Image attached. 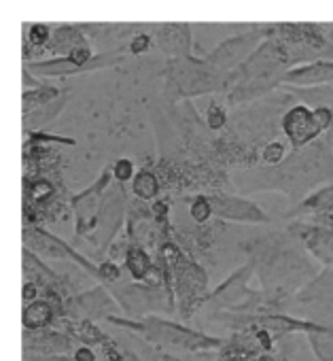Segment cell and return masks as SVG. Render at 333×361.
<instances>
[{"instance_id":"1","label":"cell","mask_w":333,"mask_h":361,"mask_svg":"<svg viewBox=\"0 0 333 361\" xmlns=\"http://www.w3.org/2000/svg\"><path fill=\"white\" fill-rule=\"evenodd\" d=\"M289 68H293V60L287 49L276 39L263 37L255 51L230 75V102L242 104L268 94L270 90L282 85V77Z\"/></svg>"},{"instance_id":"2","label":"cell","mask_w":333,"mask_h":361,"mask_svg":"<svg viewBox=\"0 0 333 361\" xmlns=\"http://www.w3.org/2000/svg\"><path fill=\"white\" fill-rule=\"evenodd\" d=\"M282 134L293 151H299L314 142L320 134L333 128V109L318 104L310 109L308 104H293L280 121Z\"/></svg>"},{"instance_id":"3","label":"cell","mask_w":333,"mask_h":361,"mask_svg":"<svg viewBox=\"0 0 333 361\" xmlns=\"http://www.w3.org/2000/svg\"><path fill=\"white\" fill-rule=\"evenodd\" d=\"M213 215L240 224H268L270 217L251 200L238 196H208Z\"/></svg>"},{"instance_id":"4","label":"cell","mask_w":333,"mask_h":361,"mask_svg":"<svg viewBox=\"0 0 333 361\" xmlns=\"http://www.w3.org/2000/svg\"><path fill=\"white\" fill-rule=\"evenodd\" d=\"M333 83V60L320 58L289 68L282 77V85L289 87H318Z\"/></svg>"},{"instance_id":"5","label":"cell","mask_w":333,"mask_h":361,"mask_svg":"<svg viewBox=\"0 0 333 361\" xmlns=\"http://www.w3.org/2000/svg\"><path fill=\"white\" fill-rule=\"evenodd\" d=\"M295 230L301 236L308 251L327 268H333V230L316 226H297Z\"/></svg>"},{"instance_id":"6","label":"cell","mask_w":333,"mask_h":361,"mask_svg":"<svg viewBox=\"0 0 333 361\" xmlns=\"http://www.w3.org/2000/svg\"><path fill=\"white\" fill-rule=\"evenodd\" d=\"M83 45H89V43L81 35V30H77L73 26H64V28H58L51 32V41L45 49L54 56H68L73 49L83 47Z\"/></svg>"},{"instance_id":"7","label":"cell","mask_w":333,"mask_h":361,"mask_svg":"<svg viewBox=\"0 0 333 361\" xmlns=\"http://www.w3.org/2000/svg\"><path fill=\"white\" fill-rule=\"evenodd\" d=\"M316 213V215H329L333 213V185H327L322 190H316L310 194L297 209V213Z\"/></svg>"},{"instance_id":"8","label":"cell","mask_w":333,"mask_h":361,"mask_svg":"<svg viewBox=\"0 0 333 361\" xmlns=\"http://www.w3.org/2000/svg\"><path fill=\"white\" fill-rule=\"evenodd\" d=\"M132 192L140 200H153L159 194V180H157L155 172H151L146 168L138 170L132 178Z\"/></svg>"},{"instance_id":"9","label":"cell","mask_w":333,"mask_h":361,"mask_svg":"<svg viewBox=\"0 0 333 361\" xmlns=\"http://www.w3.org/2000/svg\"><path fill=\"white\" fill-rule=\"evenodd\" d=\"M308 338L320 361H333V331L331 329L316 323V327L308 331Z\"/></svg>"},{"instance_id":"10","label":"cell","mask_w":333,"mask_h":361,"mask_svg":"<svg viewBox=\"0 0 333 361\" xmlns=\"http://www.w3.org/2000/svg\"><path fill=\"white\" fill-rule=\"evenodd\" d=\"M58 90L54 87H43V85H37V90H28L24 94V113H32L41 106H47L49 102H54L58 98Z\"/></svg>"},{"instance_id":"11","label":"cell","mask_w":333,"mask_h":361,"mask_svg":"<svg viewBox=\"0 0 333 361\" xmlns=\"http://www.w3.org/2000/svg\"><path fill=\"white\" fill-rule=\"evenodd\" d=\"M51 321V308L45 302H34L24 308V325L30 329L43 327Z\"/></svg>"},{"instance_id":"12","label":"cell","mask_w":333,"mask_h":361,"mask_svg":"<svg viewBox=\"0 0 333 361\" xmlns=\"http://www.w3.org/2000/svg\"><path fill=\"white\" fill-rule=\"evenodd\" d=\"M127 270L134 279H142L149 270V257L142 249H132L127 253Z\"/></svg>"},{"instance_id":"13","label":"cell","mask_w":333,"mask_h":361,"mask_svg":"<svg viewBox=\"0 0 333 361\" xmlns=\"http://www.w3.org/2000/svg\"><path fill=\"white\" fill-rule=\"evenodd\" d=\"M51 32L54 28L51 26H45V24H30L28 26V41L32 47H47L49 41H51Z\"/></svg>"},{"instance_id":"14","label":"cell","mask_w":333,"mask_h":361,"mask_svg":"<svg viewBox=\"0 0 333 361\" xmlns=\"http://www.w3.org/2000/svg\"><path fill=\"white\" fill-rule=\"evenodd\" d=\"M287 155V145L282 140H272L263 147L261 151V159L270 166H278Z\"/></svg>"},{"instance_id":"15","label":"cell","mask_w":333,"mask_h":361,"mask_svg":"<svg viewBox=\"0 0 333 361\" xmlns=\"http://www.w3.org/2000/svg\"><path fill=\"white\" fill-rule=\"evenodd\" d=\"M189 213H191L194 221H198V224H204V221H208V219L213 217V207H211V200H208V196H198V198L191 202V209H189Z\"/></svg>"},{"instance_id":"16","label":"cell","mask_w":333,"mask_h":361,"mask_svg":"<svg viewBox=\"0 0 333 361\" xmlns=\"http://www.w3.org/2000/svg\"><path fill=\"white\" fill-rule=\"evenodd\" d=\"M227 109L221 102H211L208 104V113H206V121L213 130H221L227 123Z\"/></svg>"},{"instance_id":"17","label":"cell","mask_w":333,"mask_h":361,"mask_svg":"<svg viewBox=\"0 0 333 361\" xmlns=\"http://www.w3.org/2000/svg\"><path fill=\"white\" fill-rule=\"evenodd\" d=\"M136 174L134 170V161L127 159V157H121L113 164V176L119 180V183H127V180H132Z\"/></svg>"},{"instance_id":"18","label":"cell","mask_w":333,"mask_h":361,"mask_svg":"<svg viewBox=\"0 0 333 361\" xmlns=\"http://www.w3.org/2000/svg\"><path fill=\"white\" fill-rule=\"evenodd\" d=\"M149 47H151V37L149 35H136L130 41V54H134V56H140V54L149 51Z\"/></svg>"},{"instance_id":"19","label":"cell","mask_w":333,"mask_h":361,"mask_svg":"<svg viewBox=\"0 0 333 361\" xmlns=\"http://www.w3.org/2000/svg\"><path fill=\"white\" fill-rule=\"evenodd\" d=\"M75 359H77V361H94V355H92L89 348H81V350L75 355Z\"/></svg>"},{"instance_id":"20","label":"cell","mask_w":333,"mask_h":361,"mask_svg":"<svg viewBox=\"0 0 333 361\" xmlns=\"http://www.w3.org/2000/svg\"><path fill=\"white\" fill-rule=\"evenodd\" d=\"M102 272H104L106 276H113V279H117V276H119V270H117L115 266H111V264H106V266L102 268Z\"/></svg>"},{"instance_id":"21","label":"cell","mask_w":333,"mask_h":361,"mask_svg":"<svg viewBox=\"0 0 333 361\" xmlns=\"http://www.w3.org/2000/svg\"><path fill=\"white\" fill-rule=\"evenodd\" d=\"M34 293H37L34 285H26V287H24V298H26V300H32V298H34Z\"/></svg>"}]
</instances>
